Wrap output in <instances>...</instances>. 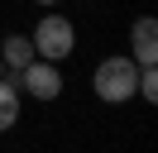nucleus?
Returning <instances> with one entry per match:
<instances>
[{
    "label": "nucleus",
    "mask_w": 158,
    "mask_h": 153,
    "mask_svg": "<svg viewBox=\"0 0 158 153\" xmlns=\"http://www.w3.org/2000/svg\"><path fill=\"white\" fill-rule=\"evenodd\" d=\"M19 81H5V76H0V134L5 129H15V124H19Z\"/></svg>",
    "instance_id": "423d86ee"
},
{
    "label": "nucleus",
    "mask_w": 158,
    "mask_h": 153,
    "mask_svg": "<svg viewBox=\"0 0 158 153\" xmlns=\"http://www.w3.org/2000/svg\"><path fill=\"white\" fill-rule=\"evenodd\" d=\"M0 62H5V72H24V67L34 62V43H29V34H10V38H0Z\"/></svg>",
    "instance_id": "39448f33"
},
{
    "label": "nucleus",
    "mask_w": 158,
    "mask_h": 153,
    "mask_svg": "<svg viewBox=\"0 0 158 153\" xmlns=\"http://www.w3.org/2000/svg\"><path fill=\"white\" fill-rule=\"evenodd\" d=\"M134 96H144V101H158V62H153V67H139Z\"/></svg>",
    "instance_id": "0eeeda50"
},
{
    "label": "nucleus",
    "mask_w": 158,
    "mask_h": 153,
    "mask_svg": "<svg viewBox=\"0 0 158 153\" xmlns=\"http://www.w3.org/2000/svg\"><path fill=\"white\" fill-rule=\"evenodd\" d=\"M29 43H34V57H48V62H67V57H72V48H77V24H72L67 14H58V10H48V14L34 24Z\"/></svg>",
    "instance_id": "f03ea898"
},
{
    "label": "nucleus",
    "mask_w": 158,
    "mask_h": 153,
    "mask_svg": "<svg viewBox=\"0 0 158 153\" xmlns=\"http://www.w3.org/2000/svg\"><path fill=\"white\" fill-rule=\"evenodd\" d=\"M129 57L139 67H153L158 62V19L153 14H139L129 24Z\"/></svg>",
    "instance_id": "20e7f679"
},
{
    "label": "nucleus",
    "mask_w": 158,
    "mask_h": 153,
    "mask_svg": "<svg viewBox=\"0 0 158 153\" xmlns=\"http://www.w3.org/2000/svg\"><path fill=\"white\" fill-rule=\"evenodd\" d=\"M134 81H139V62H134L129 53L101 57L96 72H91V91H96L106 105H125L129 96H134Z\"/></svg>",
    "instance_id": "f257e3e1"
},
{
    "label": "nucleus",
    "mask_w": 158,
    "mask_h": 153,
    "mask_svg": "<svg viewBox=\"0 0 158 153\" xmlns=\"http://www.w3.org/2000/svg\"><path fill=\"white\" fill-rule=\"evenodd\" d=\"M0 76H5V62H0Z\"/></svg>",
    "instance_id": "1a4fd4ad"
},
{
    "label": "nucleus",
    "mask_w": 158,
    "mask_h": 153,
    "mask_svg": "<svg viewBox=\"0 0 158 153\" xmlns=\"http://www.w3.org/2000/svg\"><path fill=\"white\" fill-rule=\"evenodd\" d=\"M34 5H62V0H34Z\"/></svg>",
    "instance_id": "6e6552de"
},
{
    "label": "nucleus",
    "mask_w": 158,
    "mask_h": 153,
    "mask_svg": "<svg viewBox=\"0 0 158 153\" xmlns=\"http://www.w3.org/2000/svg\"><path fill=\"white\" fill-rule=\"evenodd\" d=\"M15 81H19V96H34V101H58L62 96V72L48 57H34L24 72H15Z\"/></svg>",
    "instance_id": "7ed1b4c3"
}]
</instances>
